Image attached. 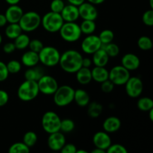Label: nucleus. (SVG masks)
<instances>
[{
  "label": "nucleus",
  "mask_w": 153,
  "mask_h": 153,
  "mask_svg": "<svg viewBox=\"0 0 153 153\" xmlns=\"http://www.w3.org/2000/svg\"><path fill=\"white\" fill-rule=\"evenodd\" d=\"M82 54L75 49H69L61 54L59 65L67 73H76L82 67Z\"/></svg>",
  "instance_id": "obj_1"
},
{
  "label": "nucleus",
  "mask_w": 153,
  "mask_h": 153,
  "mask_svg": "<svg viewBox=\"0 0 153 153\" xmlns=\"http://www.w3.org/2000/svg\"><path fill=\"white\" fill-rule=\"evenodd\" d=\"M40 94L37 82L25 79L19 86L17 97L21 101L30 102L34 100Z\"/></svg>",
  "instance_id": "obj_2"
},
{
  "label": "nucleus",
  "mask_w": 153,
  "mask_h": 153,
  "mask_svg": "<svg viewBox=\"0 0 153 153\" xmlns=\"http://www.w3.org/2000/svg\"><path fill=\"white\" fill-rule=\"evenodd\" d=\"M58 32L61 38L68 43L78 41L82 34L80 26L76 22H64Z\"/></svg>",
  "instance_id": "obj_3"
},
{
  "label": "nucleus",
  "mask_w": 153,
  "mask_h": 153,
  "mask_svg": "<svg viewBox=\"0 0 153 153\" xmlns=\"http://www.w3.org/2000/svg\"><path fill=\"white\" fill-rule=\"evenodd\" d=\"M75 90L70 85L58 86L53 94L54 103L58 107H65L69 105L74 99Z\"/></svg>",
  "instance_id": "obj_4"
},
{
  "label": "nucleus",
  "mask_w": 153,
  "mask_h": 153,
  "mask_svg": "<svg viewBox=\"0 0 153 153\" xmlns=\"http://www.w3.org/2000/svg\"><path fill=\"white\" fill-rule=\"evenodd\" d=\"M38 55L40 62L46 67H55L59 64L61 53L59 50L54 46H43L38 53Z\"/></svg>",
  "instance_id": "obj_5"
},
{
  "label": "nucleus",
  "mask_w": 153,
  "mask_h": 153,
  "mask_svg": "<svg viewBox=\"0 0 153 153\" xmlns=\"http://www.w3.org/2000/svg\"><path fill=\"white\" fill-rule=\"evenodd\" d=\"M64 22L61 13L53 11L48 12L41 17V25L46 31L50 33L59 31Z\"/></svg>",
  "instance_id": "obj_6"
},
{
  "label": "nucleus",
  "mask_w": 153,
  "mask_h": 153,
  "mask_svg": "<svg viewBox=\"0 0 153 153\" xmlns=\"http://www.w3.org/2000/svg\"><path fill=\"white\" fill-rule=\"evenodd\" d=\"M18 23L22 31L31 32L37 29L41 25V16L37 12L31 10L23 13Z\"/></svg>",
  "instance_id": "obj_7"
},
{
  "label": "nucleus",
  "mask_w": 153,
  "mask_h": 153,
  "mask_svg": "<svg viewBox=\"0 0 153 153\" xmlns=\"http://www.w3.org/2000/svg\"><path fill=\"white\" fill-rule=\"evenodd\" d=\"M61 118L55 112L49 111L44 113L42 117L41 124L43 129L48 134L60 131Z\"/></svg>",
  "instance_id": "obj_8"
},
{
  "label": "nucleus",
  "mask_w": 153,
  "mask_h": 153,
  "mask_svg": "<svg viewBox=\"0 0 153 153\" xmlns=\"http://www.w3.org/2000/svg\"><path fill=\"white\" fill-rule=\"evenodd\" d=\"M130 76V71L122 65H117L109 71L108 79L114 85L120 86L125 85Z\"/></svg>",
  "instance_id": "obj_9"
},
{
  "label": "nucleus",
  "mask_w": 153,
  "mask_h": 153,
  "mask_svg": "<svg viewBox=\"0 0 153 153\" xmlns=\"http://www.w3.org/2000/svg\"><path fill=\"white\" fill-rule=\"evenodd\" d=\"M39 91L44 95H53L58 88V83L56 79L51 76L43 75L37 81Z\"/></svg>",
  "instance_id": "obj_10"
},
{
  "label": "nucleus",
  "mask_w": 153,
  "mask_h": 153,
  "mask_svg": "<svg viewBox=\"0 0 153 153\" xmlns=\"http://www.w3.org/2000/svg\"><path fill=\"white\" fill-rule=\"evenodd\" d=\"M126 93L131 98H137L141 95L143 90V84L141 79L137 76H130L125 85Z\"/></svg>",
  "instance_id": "obj_11"
},
{
  "label": "nucleus",
  "mask_w": 153,
  "mask_h": 153,
  "mask_svg": "<svg viewBox=\"0 0 153 153\" xmlns=\"http://www.w3.org/2000/svg\"><path fill=\"white\" fill-rule=\"evenodd\" d=\"M102 43L99 36L95 34H89L84 38L82 42V50L88 55H93L95 52L102 47Z\"/></svg>",
  "instance_id": "obj_12"
},
{
  "label": "nucleus",
  "mask_w": 153,
  "mask_h": 153,
  "mask_svg": "<svg viewBox=\"0 0 153 153\" xmlns=\"http://www.w3.org/2000/svg\"><path fill=\"white\" fill-rule=\"evenodd\" d=\"M78 7H79V17L82 18V19L95 21L98 17V10L96 6L88 1H85L78 6Z\"/></svg>",
  "instance_id": "obj_13"
},
{
  "label": "nucleus",
  "mask_w": 153,
  "mask_h": 153,
  "mask_svg": "<svg viewBox=\"0 0 153 153\" xmlns=\"http://www.w3.org/2000/svg\"><path fill=\"white\" fill-rule=\"evenodd\" d=\"M47 140L48 147L54 152L61 151L66 143V137L61 131L49 134Z\"/></svg>",
  "instance_id": "obj_14"
},
{
  "label": "nucleus",
  "mask_w": 153,
  "mask_h": 153,
  "mask_svg": "<svg viewBox=\"0 0 153 153\" xmlns=\"http://www.w3.org/2000/svg\"><path fill=\"white\" fill-rule=\"evenodd\" d=\"M93 143L97 148L103 149L106 152L108 148L111 144V138L108 133L105 131L95 133L93 137Z\"/></svg>",
  "instance_id": "obj_15"
},
{
  "label": "nucleus",
  "mask_w": 153,
  "mask_h": 153,
  "mask_svg": "<svg viewBox=\"0 0 153 153\" xmlns=\"http://www.w3.org/2000/svg\"><path fill=\"white\" fill-rule=\"evenodd\" d=\"M23 13V10L20 6L11 4L7 8L4 15L8 23H18Z\"/></svg>",
  "instance_id": "obj_16"
},
{
  "label": "nucleus",
  "mask_w": 153,
  "mask_h": 153,
  "mask_svg": "<svg viewBox=\"0 0 153 153\" xmlns=\"http://www.w3.org/2000/svg\"><path fill=\"white\" fill-rule=\"evenodd\" d=\"M121 65L128 71H134L139 68L140 65V58L133 53H127L121 59Z\"/></svg>",
  "instance_id": "obj_17"
},
{
  "label": "nucleus",
  "mask_w": 153,
  "mask_h": 153,
  "mask_svg": "<svg viewBox=\"0 0 153 153\" xmlns=\"http://www.w3.org/2000/svg\"><path fill=\"white\" fill-rule=\"evenodd\" d=\"M60 13L64 22H76L79 18V7L71 4H65Z\"/></svg>",
  "instance_id": "obj_18"
},
{
  "label": "nucleus",
  "mask_w": 153,
  "mask_h": 153,
  "mask_svg": "<svg viewBox=\"0 0 153 153\" xmlns=\"http://www.w3.org/2000/svg\"><path fill=\"white\" fill-rule=\"evenodd\" d=\"M121 127V121L118 117L114 116L106 118L102 123V128L107 133H114Z\"/></svg>",
  "instance_id": "obj_19"
},
{
  "label": "nucleus",
  "mask_w": 153,
  "mask_h": 153,
  "mask_svg": "<svg viewBox=\"0 0 153 153\" xmlns=\"http://www.w3.org/2000/svg\"><path fill=\"white\" fill-rule=\"evenodd\" d=\"M39 62L40 61H39L38 53L31 50L25 52L21 57V64L27 67H35Z\"/></svg>",
  "instance_id": "obj_20"
},
{
  "label": "nucleus",
  "mask_w": 153,
  "mask_h": 153,
  "mask_svg": "<svg viewBox=\"0 0 153 153\" xmlns=\"http://www.w3.org/2000/svg\"><path fill=\"white\" fill-rule=\"evenodd\" d=\"M108 61L109 56L102 47L93 54L92 62L97 67H105Z\"/></svg>",
  "instance_id": "obj_21"
},
{
  "label": "nucleus",
  "mask_w": 153,
  "mask_h": 153,
  "mask_svg": "<svg viewBox=\"0 0 153 153\" xmlns=\"http://www.w3.org/2000/svg\"><path fill=\"white\" fill-rule=\"evenodd\" d=\"M109 71L105 68V67H97L95 66L93 70H91V75H92V80L97 83H100L105 82L108 79Z\"/></svg>",
  "instance_id": "obj_22"
},
{
  "label": "nucleus",
  "mask_w": 153,
  "mask_h": 153,
  "mask_svg": "<svg viewBox=\"0 0 153 153\" xmlns=\"http://www.w3.org/2000/svg\"><path fill=\"white\" fill-rule=\"evenodd\" d=\"M76 74V79L77 82L80 85H86L89 84L92 81V75H91V70L89 67H82L77 72Z\"/></svg>",
  "instance_id": "obj_23"
},
{
  "label": "nucleus",
  "mask_w": 153,
  "mask_h": 153,
  "mask_svg": "<svg viewBox=\"0 0 153 153\" xmlns=\"http://www.w3.org/2000/svg\"><path fill=\"white\" fill-rule=\"evenodd\" d=\"M73 101H75L79 107H86L90 102V96L85 90L77 89L75 91Z\"/></svg>",
  "instance_id": "obj_24"
},
{
  "label": "nucleus",
  "mask_w": 153,
  "mask_h": 153,
  "mask_svg": "<svg viewBox=\"0 0 153 153\" xmlns=\"http://www.w3.org/2000/svg\"><path fill=\"white\" fill-rule=\"evenodd\" d=\"M44 75L43 70L40 67H28L27 70H25V79L26 80H31V81H37Z\"/></svg>",
  "instance_id": "obj_25"
},
{
  "label": "nucleus",
  "mask_w": 153,
  "mask_h": 153,
  "mask_svg": "<svg viewBox=\"0 0 153 153\" xmlns=\"http://www.w3.org/2000/svg\"><path fill=\"white\" fill-rule=\"evenodd\" d=\"M4 33L7 38L14 40L21 33H22V31L19 23H9V25L5 28Z\"/></svg>",
  "instance_id": "obj_26"
},
{
  "label": "nucleus",
  "mask_w": 153,
  "mask_h": 153,
  "mask_svg": "<svg viewBox=\"0 0 153 153\" xmlns=\"http://www.w3.org/2000/svg\"><path fill=\"white\" fill-rule=\"evenodd\" d=\"M103 107L97 102H89L88 105V114L91 118H97L102 113Z\"/></svg>",
  "instance_id": "obj_27"
},
{
  "label": "nucleus",
  "mask_w": 153,
  "mask_h": 153,
  "mask_svg": "<svg viewBox=\"0 0 153 153\" xmlns=\"http://www.w3.org/2000/svg\"><path fill=\"white\" fill-rule=\"evenodd\" d=\"M81 28L82 33L86 35L92 34L95 32L97 29V25L95 23V21L94 20H88V19H83L81 25H79Z\"/></svg>",
  "instance_id": "obj_28"
},
{
  "label": "nucleus",
  "mask_w": 153,
  "mask_h": 153,
  "mask_svg": "<svg viewBox=\"0 0 153 153\" xmlns=\"http://www.w3.org/2000/svg\"><path fill=\"white\" fill-rule=\"evenodd\" d=\"M30 38L26 34H22L21 33L18 37H16L14 39V43L16 49H19V50H23V49H26L28 47V44H29Z\"/></svg>",
  "instance_id": "obj_29"
},
{
  "label": "nucleus",
  "mask_w": 153,
  "mask_h": 153,
  "mask_svg": "<svg viewBox=\"0 0 153 153\" xmlns=\"http://www.w3.org/2000/svg\"><path fill=\"white\" fill-rule=\"evenodd\" d=\"M137 106L142 111H149L153 108V101L149 97H141L137 101Z\"/></svg>",
  "instance_id": "obj_30"
},
{
  "label": "nucleus",
  "mask_w": 153,
  "mask_h": 153,
  "mask_svg": "<svg viewBox=\"0 0 153 153\" xmlns=\"http://www.w3.org/2000/svg\"><path fill=\"white\" fill-rule=\"evenodd\" d=\"M102 48L105 51L109 58H115L120 53L119 46L113 42L107 43V44L102 45Z\"/></svg>",
  "instance_id": "obj_31"
},
{
  "label": "nucleus",
  "mask_w": 153,
  "mask_h": 153,
  "mask_svg": "<svg viewBox=\"0 0 153 153\" xmlns=\"http://www.w3.org/2000/svg\"><path fill=\"white\" fill-rule=\"evenodd\" d=\"M30 148L25 144L23 142H16L9 147V153H28Z\"/></svg>",
  "instance_id": "obj_32"
},
{
  "label": "nucleus",
  "mask_w": 153,
  "mask_h": 153,
  "mask_svg": "<svg viewBox=\"0 0 153 153\" xmlns=\"http://www.w3.org/2000/svg\"><path fill=\"white\" fill-rule=\"evenodd\" d=\"M37 141V135L35 132L32 131H27L23 136V139H22V142L25 143L26 146L31 148L34 146L36 144Z\"/></svg>",
  "instance_id": "obj_33"
},
{
  "label": "nucleus",
  "mask_w": 153,
  "mask_h": 153,
  "mask_svg": "<svg viewBox=\"0 0 153 153\" xmlns=\"http://www.w3.org/2000/svg\"><path fill=\"white\" fill-rule=\"evenodd\" d=\"M74 121L72 120L71 119H64L61 120V126H60V131L63 133H70L75 129Z\"/></svg>",
  "instance_id": "obj_34"
},
{
  "label": "nucleus",
  "mask_w": 153,
  "mask_h": 153,
  "mask_svg": "<svg viewBox=\"0 0 153 153\" xmlns=\"http://www.w3.org/2000/svg\"><path fill=\"white\" fill-rule=\"evenodd\" d=\"M99 37H100L102 44H107V43L113 42L114 38V34L111 30L104 29L100 32Z\"/></svg>",
  "instance_id": "obj_35"
},
{
  "label": "nucleus",
  "mask_w": 153,
  "mask_h": 153,
  "mask_svg": "<svg viewBox=\"0 0 153 153\" xmlns=\"http://www.w3.org/2000/svg\"><path fill=\"white\" fill-rule=\"evenodd\" d=\"M137 46L141 50H149L152 48V41L150 37L147 36H141L137 40Z\"/></svg>",
  "instance_id": "obj_36"
},
{
  "label": "nucleus",
  "mask_w": 153,
  "mask_h": 153,
  "mask_svg": "<svg viewBox=\"0 0 153 153\" xmlns=\"http://www.w3.org/2000/svg\"><path fill=\"white\" fill-rule=\"evenodd\" d=\"M6 66H7L9 73H11V74L18 73L22 69V64L16 60H11V61H8Z\"/></svg>",
  "instance_id": "obj_37"
},
{
  "label": "nucleus",
  "mask_w": 153,
  "mask_h": 153,
  "mask_svg": "<svg viewBox=\"0 0 153 153\" xmlns=\"http://www.w3.org/2000/svg\"><path fill=\"white\" fill-rule=\"evenodd\" d=\"M43 43H42L41 40H38V39H33V40H30L29 44H28V47H29V50L35 52L37 53H39L40 51L43 48Z\"/></svg>",
  "instance_id": "obj_38"
},
{
  "label": "nucleus",
  "mask_w": 153,
  "mask_h": 153,
  "mask_svg": "<svg viewBox=\"0 0 153 153\" xmlns=\"http://www.w3.org/2000/svg\"><path fill=\"white\" fill-rule=\"evenodd\" d=\"M64 6H65V3L63 0H52L50 4V10L51 11L60 13Z\"/></svg>",
  "instance_id": "obj_39"
},
{
  "label": "nucleus",
  "mask_w": 153,
  "mask_h": 153,
  "mask_svg": "<svg viewBox=\"0 0 153 153\" xmlns=\"http://www.w3.org/2000/svg\"><path fill=\"white\" fill-rule=\"evenodd\" d=\"M106 152L108 153H127V149L123 145L119 143L111 144L110 146L107 149Z\"/></svg>",
  "instance_id": "obj_40"
},
{
  "label": "nucleus",
  "mask_w": 153,
  "mask_h": 153,
  "mask_svg": "<svg viewBox=\"0 0 153 153\" xmlns=\"http://www.w3.org/2000/svg\"><path fill=\"white\" fill-rule=\"evenodd\" d=\"M143 22L147 26H152L153 25V10L152 9L148 10L144 12L142 16Z\"/></svg>",
  "instance_id": "obj_41"
},
{
  "label": "nucleus",
  "mask_w": 153,
  "mask_h": 153,
  "mask_svg": "<svg viewBox=\"0 0 153 153\" xmlns=\"http://www.w3.org/2000/svg\"><path fill=\"white\" fill-rule=\"evenodd\" d=\"M114 86L115 85L109 79H107L101 83V90L105 94H109L113 91Z\"/></svg>",
  "instance_id": "obj_42"
},
{
  "label": "nucleus",
  "mask_w": 153,
  "mask_h": 153,
  "mask_svg": "<svg viewBox=\"0 0 153 153\" xmlns=\"http://www.w3.org/2000/svg\"><path fill=\"white\" fill-rule=\"evenodd\" d=\"M9 74L6 64L0 61V82H4L8 78Z\"/></svg>",
  "instance_id": "obj_43"
},
{
  "label": "nucleus",
  "mask_w": 153,
  "mask_h": 153,
  "mask_svg": "<svg viewBox=\"0 0 153 153\" xmlns=\"http://www.w3.org/2000/svg\"><path fill=\"white\" fill-rule=\"evenodd\" d=\"M77 148L73 143H65L60 152L62 153H76Z\"/></svg>",
  "instance_id": "obj_44"
},
{
  "label": "nucleus",
  "mask_w": 153,
  "mask_h": 153,
  "mask_svg": "<svg viewBox=\"0 0 153 153\" xmlns=\"http://www.w3.org/2000/svg\"><path fill=\"white\" fill-rule=\"evenodd\" d=\"M9 101V95L4 90H0V107L5 105Z\"/></svg>",
  "instance_id": "obj_45"
},
{
  "label": "nucleus",
  "mask_w": 153,
  "mask_h": 153,
  "mask_svg": "<svg viewBox=\"0 0 153 153\" xmlns=\"http://www.w3.org/2000/svg\"><path fill=\"white\" fill-rule=\"evenodd\" d=\"M15 49H16V46H15L14 43H12V42H9V43H5L3 46V51L6 54L13 53L15 51Z\"/></svg>",
  "instance_id": "obj_46"
},
{
  "label": "nucleus",
  "mask_w": 153,
  "mask_h": 153,
  "mask_svg": "<svg viewBox=\"0 0 153 153\" xmlns=\"http://www.w3.org/2000/svg\"><path fill=\"white\" fill-rule=\"evenodd\" d=\"M92 64V60L89 58H82V67H90Z\"/></svg>",
  "instance_id": "obj_47"
},
{
  "label": "nucleus",
  "mask_w": 153,
  "mask_h": 153,
  "mask_svg": "<svg viewBox=\"0 0 153 153\" xmlns=\"http://www.w3.org/2000/svg\"><path fill=\"white\" fill-rule=\"evenodd\" d=\"M7 23V21L5 17V15L2 14V13H0V28L5 26Z\"/></svg>",
  "instance_id": "obj_48"
},
{
  "label": "nucleus",
  "mask_w": 153,
  "mask_h": 153,
  "mask_svg": "<svg viewBox=\"0 0 153 153\" xmlns=\"http://www.w3.org/2000/svg\"><path fill=\"white\" fill-rule=\"evenodd\" d=\"M69 2V4H73V5L76 6H79L81 4H82L83 2H85V0H67Z\"/></svg>",
  "instance_id": "obj_49"
},
{
  "label": "nucleus",
  "mask_w": 153,
  "mask_h": 153,
  "mask_svg": "<svg viewBox=\"0 0 153 153\" xmlns=\"http://www.w3.org/2000/svg\"><path fill=\"white\" fill-rule=\"evenodd\" d=\"M88 2L91 3V4H94V5H97V4H101L104 2L105 0H87Z\"/></svg>",
  "instance_id": "obj_50"
},
{
  "label": "nucleus",
  "mask_w": 153,
  "mask_h": 153,
  "mask_svg": "<svg viewBox=\"0 0 153 153\" xmlns=\"http://www.w3.org/2000/svg\"><path fill=\"white\" fill-rule=\"evenodd\" d=\"M5 1L9 5H11V4H17L20 0H5Z\"/></svg>",
  "instance_id": "obj_51"
},
{
  "label": "nucleus",
  "mask_w": 153,
  "mask_h": 153,
  "mask_svg": "<svg viewBox=\"0 0 153 153\" xmlns=\"http://www.w3.org/2000/svg\"><path fill=\"white\" fill-rule=\"evenodd\" d=\"M105 150L100 149V148H97V147L91 151V153H105Z\"/></svg>",
  "instance_id": "obj_52"
},
{
  "label": "nucleus",
  "mask_w": 153,
  "mask_h": 153,
  "mask_svg": "<svg viewBox=\"0 0 153 153\" xmlns=\"http://www.w3.org/2000/svg\"><path fill=\"white\" fill-rule=\"evenodd\" d=\"M149 119H150L151 121H153V108L151 109V110H149Z\"/></svg>",
  "instance_id": "obj_53"
},
{
  "label": "nucleus",
  "mask_w": 153,
  "mask_h": 153,
  "mask_svg": "<svg viewBox=\"0 0 153 153\" xmlns=\"http://www.w3.org/2000/svg\"><path fill=\"white\" fill-rule=\"evenodd\" d=\"M76 153H88V152L85 150H83V149H79V150H76Z\"/></svg>",
  "instance_id": "obj_54"
},
{
  "label": "nucleus",
  "mask_w": 153,
  "mask_h": 153,
  "mask_svg": "<svg viewBox=\"0 0 153 153\" xmlns=\"http://www.w3.org/2000/svg\"><path fill=\"white\" fill-rule=\"evenodd\" d=\"M149 4H150L151 9H153V0H149Z\"/></svg>",
  "instance_id": "obj_55"
},
{
  "label": "nucleus",
  "mask_w": 153,
  "mask_h": 153,
  "mask_svg": "<svg viewBox=\"0 0 153 153\" xmlns=\"http://www.w3.org/2000/svg\"><path fill=\"white\" fill-rule=\"evenodd\" d=\"M1 42H2V37H1V34H0V44L1 43Z\"/></svg>",
  "instance_id": "obj_56"
}]
</instances>
